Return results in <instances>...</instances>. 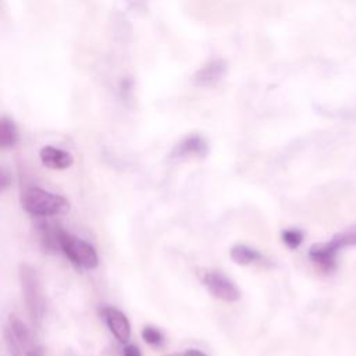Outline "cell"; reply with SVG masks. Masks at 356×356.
Returning a JSON list of instances; mask_svg holds the SVG:
<instances>
[{
  "label": "cell",
  "instance_id": "obj_1",
  "mask_svg": "<svg viewBox=\"0 0 356 356\" xmlns=\"http://www.w3.org/2000/svg\"><path fill=\"white\" fill-rule=\"evenodd\" d=\"M19 202L22 209L33 217H54L70 210V202L65 197L38 186L24 189Z\"/></svg>",
  "mask_w": 356,
  "mask_h": 356
},
{
  "label": "cell",
  "instance_id": "obj_2",
  "mask_svg": "<svg viewBox=\"0 0 356 356\" xmlns=\"http://www.w3.org/2000/svg\"><path fill=\"white\" fill-rule=\"evenodd\" d=\"M19 281L24 292V300L33 325L40 327L44 317V295L40 280L33 267L24 263L19 266Z\"/></svg>",
  "mask_w": 356,
  "mask_h": 356
},
{
  "label": "cell",
  "instance_id": "obj_3",
  "mask_svg": "<svg viewBox=\"0 0 356 356\" xmlns=\"http://www.w3.org/2000/svg\"><path fill=\"white\" fill-rule=\"evenodd\" d=\"M60 249L76 267L92 270L99 264L96 249L86 241L76 238L65 231H61L60 234Z\"/></svg>",
  "mask_w": 356,
  "mask_h": 356
},
{
  "label": "cell",
  "instance_id": "obj_4",
  "mask_svg": "<svg viewBox=\"0 0 356 356\" xmlns=\"http://www.w3.org/2000/svg\"><path fill=\"white\" fill-rule=\"evenodd\" d=\"M4 335L11 356H29V353L38 346L31 330L15 316H10Z\"/></svg>",
  "mask_w": 356,
  "mask_h": 356
},
{
  "label": "cell",
  "instance_id": "obj_5",
  "mask_svg": "<svg viewBox=\"0 0 356 356\" xmlns=\"http://www.w3.org/2000/svg\"><path fill=\"white\" fill-rule=\"evenodd\" d=\"M200 278L203 285L210 292V295H213L216 299L234 303L241 298V292L238 286L227 275H224L220 271H216V270L203 271Z\"/></svg>",
  "mask_w": 356,
  "mask_h": 356
},
{
  "label": "cell",
  "instance_id": "obj_6",
  "mask_svg": "<svg viewBox=\"0 0 356 356\" xmlns=\"http://www.w3.org/2000/svg\"><path fill=\"white\" fill-rule=\"evenodd\" d=\"M102 316H103L108 330L115 337V339H118L122 343L129 341V338H131V325H129V321H128L127 316L121 310H118L115 307H111V306L103 307L102 309Z\"/></svg>",
  "mask_w": 356,
  "mask_h": 356
},
{
  "label": "cell",
  "instance_id": "obj_7",
  "mask_svg": "<svg viewBox=\"0 0 356 356\" xmlns=\"http://www.w3.org/2000/svg\"><path fill=\"white\" fill-rule=\"evenodd\" d=\"M337 250L328 243H314L309 249L310 260L324 273H332L337 268Z\"/></svg>",
  "mask_w": 356,
  "mask_h": 356
},
{
  "label": "cell",
  "instance_id": "obj_8",
  "mask_svg": "<svg viewBox=\"0 0 356 356\" xmlns=\"http://www.w3.org/2000/svg\"><path fill=\"white\" fill-rule=\"evenodd\" d=\"M40 161L44 167L51 170H65L70 168L74 163V157L70 152L54 146H44L39 152Z\"/></svg>",
  "mask_w": 356,
  "mask_h": 356
},
{
  "label": "cell",
  "instance_id": "obj_9",
  "mask_svg": "<svg viewBox=\"0 0 356 356\" xmlns=\"http://www.w3.org/2000/svg\"><path fill=\"white\" fill-rule=\"evenodd\" d=\"M229 257L234 260V263L239 266H249L257 260L261 259V254L259 250L246 246V245H235L229 250Z\"/></svg>",
  "mask_w": 356,
  "mask_h": 356
},
{
  "label": "cell",
  "instance_id": "obj_10",
  "mask_svg": "<svg viewBox=\"0 0 356 356\" xmlns=\"http://www.w3.org/2000/svg\"><path fill=\"white\" fill-rule=\"evenodd\" d=\"M328 243L337 250L339 252L343 248L348 246H356V222L346 227L343 231L337 232L330 241Z\"/></svg>",
  "mask_w": 356,
  "mask_h": 356
},
{
  "label": "cell",
  "instance_id": "obj_11",
  "mask_svg": "<svg viewBox=\"0 0 356 356\" xmlns=\"http://www.w3.org/2000/svg\"><path fill=\"white\" fill-rule=\"evenodd\" d=\"M206 150H207V146L200 136H189L178 146L177 154L178 156H191V154L203 156Z\"/></svg>",
  "mask_w": 356,
  "mask_h": 356
},
{
  "label": "cell",
  "instance_id": "obj_12",
  "mask_svg": "<svg viewBox=\"0 0 356 356\" xmlns=\"http://www.w3.org/2000/svg\"><path fill=\"white\" fill-rule=\"evenodd\" d=\"M0 142H1V147H11L17 142V129L14 124L6 118L1 121Z\"/></svg>",
  "mask_w": 356,
  "mask_h": 356
},
{
  "label": "cell",
  "instance_id": "obj_13",
  "mask_svg": "<svg viewBox=\"0 0 356 356\" xmlns=\"http://www.w3.org/2000/svg\"><path fill=\"white\" fill-rule=\"evenodd\" d=\"M282 242L285 243V246H288L289 249H296L300 246L302 241H303V232L300 229H285L281 234Z\"/></svg>",
  "mask_w": 356,
  "mask_h": 356
},
{
  "label": "cell",
  "instance_id": "obj_14",
  "mask_svg": "<svg viewBox=\"0 0 356 356\" xmlns=\"http://www.w3.org/2000/svg\"><path fill=\"white\" fill-rule=\"evenodd\" d=\"M142 338L145 339V342H147L149 345H154V346L163 343V339H164L161 331L159 328H156V327H152V325L143 327Z\"/></svg>",
  "mask_w": 356,
  "mask_h": 356
},
{
  "label": "cell",
  "instance_id": "obj_15",
  "mask_svg": "<svg viewBox=\"0 0 356 356\" xmlns=\"http://www.w3.org/2000/svg\"><path fill=\"white\" fill-rule=\"evenodd\" d=\"M122 355L124 356H142L139 348L135 345H125L122 349Z\"/></svg>",
  "mask_w": 356,
  "mask_h": 356
},
{
  "label": "cell",
  "instance_id": "obj_16",
  "mask_svg": "<svg viewBox=\"0 0 356 356\" xmlns=\"http://www.w3.org/2000/svg\"><path fill=\"white\" fill-rule=\"evenodd\" d=\"M182 356H207V355L199 349H188Z\"/></svg>",
  "mask_w": 356,
  "mask_h": 356
},
{
  "label": "cell",
  "instance_id": "obj_17",
  "mask_svg": "<svg viewBox=\"0 0 356 356\" xmlns=\"http://www.w3.org/2000/svg\"><path fill=\"white\" fill-rule=\"evenodd\" d=\"M29 356H44V353H43V350H42V348L38 345L31 353H29Z\"/></svg>",
  "mask_w": 356,
  "mask_h": 356
},
{
  "label": "cell",
  "instance_id": "obj_18",
  "mask_svg": "<svg viewBox=\"0 0 356 356\" xmlns=\"http://www.w3.org/2000/svg\"><path fill=\"white\" fill-rule=\"evenodd\" d=\"M165 356H181V355H178V353H168V355H165Z\"/></svg>",
  "mask_w": 356,
  "mask_h": 356
}]
</instances>
